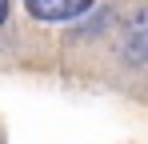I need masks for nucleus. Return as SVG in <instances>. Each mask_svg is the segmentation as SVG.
<instances>
[{"label":"nucleus","instance_id":"1","mask_svg":"<svg viewBox=\"0 0 148 144\" xmlns=\"http://www.w3.org/2000/svg\"><path fill=\"white\" fill-rule=\"evenodd\" d=\"M28 12L36 16V20H76V16H84L88 8H92V0H24Z\"/></svg>","mask_w":148,"mask_h":144},{"label":"nucleus","instance_id":"3","mask_svg":"<svg viewBox=\"0 0 148 144\" xmlns=\"http://www.w3.org/2000/svg\"><path fill=\"white\" fill-rule=\"evenodd\" d=\"M8 20V0H0V24Z\"/></svg>","mask_w":148,"mask_h":144},{"label":"nucleus","instance_id":"2","mask_svg":"<svg viewBox=\"0 0 148 144\" xmlns=\"http://www.w3.org/2000/svg\"><path fill=\"white\" fill-rule=\"evenodd\" d=\"M124 44L132 48V56H148V8H136L124 20Z\"/></svg>","mask_w":148,"mask_h":144}]
</instances>
